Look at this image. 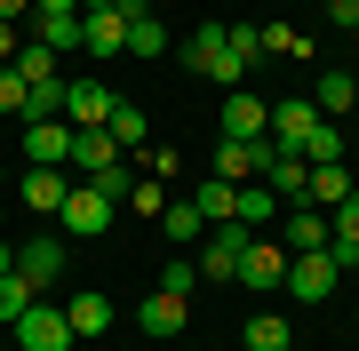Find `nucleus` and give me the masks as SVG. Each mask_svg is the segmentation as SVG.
<instances>
[{"instance_id":"f257e3e1","label":"nucleus","mask_w":359,"mask_h":351,"mask_svg":"<svg viewBox=\"0 0 359 351\" xmlns=\"http://www.w3.org/2000/svg\"><path fill=\"white\" fill-rule=\"evenodd\" d=\"M184 64H192L200 80H216L224 96H231V88L248 80V56L231 48V32H224V25H200V32H192V48H184Z\"/></svg>"},{"instance_id":"f03ea898","label":"nucleus","mask_w":359,"mask_h":351,"mask_svg":"<svg viewBox=\"0 0 359 351\" xmlns=\"http://www.w3.org/2000/svg\"><path fill=\"white\" fill-rule=\"evenodd\" d=\"M248 287V296H271V287L287 280V247L280 240H264V232H248V247H240V272H231Z\"/></svg>"},{"instance_id":"7ed1b4c3","label":"nucleus","mask_w":359,"mask_h":351,"mask_svg":"<svg viewBox=\"0 0 359 351\" xmlns=\"http://www.w3.org/2000/svg\"><path fill=\"white\" fill-rule=\"evenodd\" d=\"M56 216H65V232H72V240H104V232H112V200H104L96 184H72Z\"/></svg>"},{"instance_id":"20e7f679","label":"nucleus","mask_w":359,"mask_h":351,"mask_svg":"<svg viewBox=\"0 0 359 351\" xmlns=\"http://www.w3.org/2000/svg\"><path fill=\"white\" fill-rule=\"evenodd\" d=\"M25 168H72V120H25Z\"/></svg>"},{"instance_id":"39448f33","label":"nucleus","mask_w":359,"mask_h":351,"mask_svg":"<svg viewBox=\"0 0 359 351\" xmlns=\"http://www.w3.org/2000/svg\"><path fill=\"white\" fill-rule=\"evenodd\" d=\"M240 247H248V223H216V232L192 247L200 280H231V272H240Z\"/></svg>"},{"instance_id":"423d86ee","label":"nucleus","mask_w":359,"mask_h":351,"mask_svg":"<svg viewBox=\"0 0 359 351\" xmlns=\"http://www.w3.org/2000/svg\"><path fill=\"white\" fill-rule=\"evenodd\" d=\"M16 351H72V327H65V303H32L16 319Z\"/></svg>"},{"instance_id":"0eeeda50","label":"nucleus","mask_w":359,"mask_h":351,"mask_svg":"<svg viewBox=\"0 0 359 351\" xmlns=\"http://www.w3.org/2000/svg\"><path fill=\"white\" fill-rule=\"evenodd\" d=\"M16 280H32L40 296H48V287L65 280V240H16Z\"/></svg>"},{"instance_id":"6e6552de","label":"nucleus","mask_w":359,"mask_h":351,"mask_svg":"<svg viewBox=\"0 0 359 351\" xmlns=\"http://www.w3.org/2000/svg\"><path fill=\"white\" fill-rule=\"evenodd\" d=\"M80 48L88 56H128V16L120 8H80Z\"/></svg>"},{"instance_id":"1a4fd4ad","label":"nucleus","mask_w":359,"mask_h":351,"mask_svg":"<svg viewBox=\"0 0 359 351\" xmlns=\"http://www.w3.org/2000/svg\"><path fill=\"white\" fill-rule=\"evenodd\" d=\"M335 240V223H327V208H311V200H295V208H287V256H320V247Z\"/></svg>"},{"instance_id":"9d476101","label":"nucleus","mask_w":359,"mask_h":351,"mask_svg":"<svg viewBox=\"0 0 359 351\" xmlns=\"http://www.w3.org/2000/svg\"><path fill=\"white\" fill-rule=\"evenodd\" d=\"M335 280H344V272H335V263H327V247H320V256H287V280H280V287H287L295 303H320Z\"/></svg>"},{"instance_id":"9b49d317","label":"nucleus","mask_w":359,"mask_h":351,"mask_svg":"<svg viewBox=\"0 0 359 351\" xmlns=\"http://www.w3.org/2000/svg\"><path fill=\"white\" fill-rule=\"evenodd\" d=\"M184 319H192V303H184V296H168V287H160V296H144V303H136V327H144L152 343L184 336Z\"/></svg>"},{"instance_id":"f8f14e48","label":"nucleus","mask_w":359,"mask_h":351,"mask_svg":"<svg viewBox=\"0 0 359 351\" xmlns=\"http://www.w3.org/2000/svg\"><path fill=\"white\" fill-rule=\"evenodd\" d=\"M65 120L72 128H104L112 120V88L104 80H65Z\"/></svg>"},{"instance_id":"ddd939ff","label":"nucleus","mask_w":359,"mask_h":351,"mask_svg":"<svg viewBox=\"0 0 359 351\" xmlns=\"http://www.w3.org/2000/svg\"><path fill=\"white\" fill-rule=\"evenodd\" d=\"M224 136H231V144H256V136H271V104H256L248 88H231V96H224Z\"/></svg>"},{"instance_id":"4468645a","label":"nucleus","mask_w":359,"mask_h":351,"mask_svg":"<svg viewBox=\"0 0 359 351\" xmlns=\"http://www.w3.org/2000/svg\"><path fill=\"white\" fill-rule=\"evenodd\" d=\"M320 128V104L311 96H295V104H271V144L280 152H304V136Z\"/></svg>"},{"instance_id":"2eb2a0df","label":"nucleus","mask_w":359,"mask_h":351,"mask_svg":"<svg viewBox=\"0 0 359 351\" xmlns=\"http://www.w3.org/2000/svg\"><path fill=\"white\" fill-rule=\"evenodd\" d=\"M65 327H72V343H96L104 327H112V296H96V287H80V296L65 303Z\"/></svg>"},{"instance_id":"dca6fc26","label":"nucleus","mask_w":359,"mask_h":351,"mask_svg":"<svg viewBox=\"0 0 359 351\" xmlns=\"http://www.w3.org/2000/svg\"><path fill=\"white\" fill-rule=\"evenodd\" d=\"M65 192H72V168H25V208L32 216H56Z\"/></svg>"},{"instance_id":"f3484780","label":"nucleus","mask_w":359,"mask_h":351,"mask_svg":"<svg viewBox=\"0 0 359 351\" xmlns=\"http://www.w3.org/2000/svg\"><path fill=\"white\" fill-rule=\"evenodd\" d=\"M112 160H128L104 128H72V176H96V168H112Z\"/></svg>"},{"instance_id":"a211bd4d","label":"nucleus","mask_w":359,"mask_h":351,"mask_svg":"<svg viewBox=\"0 0 359 351\" xmlns=\"http://www.w3.org/2000/svg\"><path fill=\"white\" fill-rule=\"evenodd\" d=\"M231 223L271 232V223H280V192H271V184H240V208H231Z\"/></svg>"},{"instance_id":"6ab92c4d","label":"nucleus","mask_w":359,"mask_h":351,"mask_svg":"<svg viewBox=\"0 0 359 351\" xmlns=\"http://www.w3.org/2000/svg\"><path fill=\"white\" fill-rule=\"evenodd\" d=\"M304 200H311V208H335V200H351V168H344V160H320V168L304 176Z\"/></svg>"},{"instance_id":"aec40b11","label":"nucleus","mask_w":359,"mask_h":351,"mask_svg":"<svg viewBox=\"0 0 359 351\" xmlns=\"http://www.w3.org/2000/svg\"><path fill=\"white\" fill-rule=\"evenodd\" d=\"M192 208L208 216V232H216V223H231V208H240V184H224V176H208L200 192H192Z\"/></svg>"},{"instance_id":"412c9836","label":"nucleus","mask_w":359,"mask_h":351,"mask_svg":"<svg viewBox=\"0 0 359 351\" xmlns=\"http://www.w3.org/2000/svg\"><path fill=\"white\" fill-rule=\"evenodd\" d=\"M104 136H112L120 152H144V136H152V128H144V112L128 104V96H112V120H104Z\"/></svg>"},{"instance_id":"4be33fe9","label":"nucleus","mask_w":359,"mask_h":351,"mask_svg":"<svg viewBox=\"0 0 359 351\" xmlns=\"http://www.w3.org/2000/svg\"><path fill=\"white\" fill-rule=\"evenodd\" d=\"M256 144H264V136H256ZM256 144H231V136H224V144H216V176H224V184H256V176H264V168H256Z\"/></svg>"},{"instance_id":"5701e85b","label":"nucleus","mask_w":359,"mask_h":351,"mask_svg":"<svg viewBox=\"0 0 359 351\" xmlns=\"http://www.w3.org/2000/svg\"><path fill=\"white\" fill-rule=\"evenodd\" d=\"M160 232L184 240V247H200V240H208V216L192 208V200H168V208H160Z\"/></svg>"},{"instance_id":"b1692460","label":"nucleus","mask_w":359,"mask_h":351,"mask_svg":"<svg viewBox=\"0 0 359 351\" xmlns=\"http://www.w3.org/2000/svg\"><path fill=\"white\" fill-rule=\"evenodd\" d=\"M304 176H311V160H304V152H280V160L264 168V184H271L280 200H304Z\"/></svg>"},{"instance_id":"393cba45","label":"nucleus","mask_w":359,"mask_h":351,"mask_svg":"<svg viewBox=\"0 0 359 351\" xmlns=\"http://www.w3.org/2000/svg\"><path fill=\"white\" fill-rule=\"evenodd\" d=\"M248 351H295V327L280 312H256V319H248Z\"/></svg>"},{"instance_id":"a878e982","label":"nucleus","mask_w":359,"mask_h":351,"mask_svg":"<svg viewBox=\"0 0 359 351\" xmlns=\"http://www.w3.org/2000/svg\"><path fill=\"white\" fill-rule=\"evenodd\" d=\"M32 303H40V287H32V280H16V272H0V327H16V319L32 312Z\"/></svg>"},{"instance_id":"bb28decb","label":"nucleus","mask_w":359,"mask_h":351,"mask_svg":"<svg viewBox=\"0 0 359 351\" xmlns=\"http://www.w3.org/2000/svg\"><path fill=\"white\" fill-rule=\"evenodd\" d=\"M311 104H320V120H327V112H351V104H359V80H351V72H320V96H311Z\"/></svg>"},{"instance_id":"cd10ccee","label":"nucleus","mask_w":359,"mask_h":351,"mask_svg":"<svg viewBox=\"0 0 359 351\" xmlns=\"http://www.w3.org/2000/svg\"><path fill=\"white\" fill-rule=\"evenodd\" d=\"M128 56H168V25H160L152 8H144V16H128Z\"/></svg>"},{"instance_id":"c85d7f7f","label":"nucleus","mask_w":359,"mask_h":351,"mask_svg":"<svg viewBox=\"0 0 359 351\" xmlns=\"http://www.w3.org/2000/svg\"><path fill=\"white\" fill-rule=\"evenodd\" d=\"M16 72H25V88H40V80H65V72H56V48H40V40H25V48H16Z\"/></svg>"},{"instance_id":"c756f323","label":"nucleus","mask_w":359,"mask_h":351,"mask_svg":"<svg viewBox=\"0 0 359 351\" xmlns=\"http://www.w3.org/2000/svg\"><path fill=\"white\" fill-rule=\"evenodd\" d=\"M256 48H264V56H311V40L295 32V25H264V32H256Z\"/></svg>"},{"instance_id":"7c9ffc66","label":"nucleus","mask_w":359,"mask_h":351,"mask_svg":"<svg viewBox=\"0 0 359 351\" xmlns=\"http://www.w3.org/2000/svg\"><path fill=\"white\" fill-rule=\"evenodd\" d=\"M80 184H96V192L112 200V208H120V200L136 192V176H128V160H112V168H96V176H80Z\"/></svg>"},{"instance_id":"2f4dec72","label":"nucleus","mask_w":359,"mask_h":351,"mask_svg":"<svg viewBox=\"0 0 359 351\" xmlns=\"http://www.w3.org/2000/svg\"><path fill=\"white\" fill-rule=\"evenodd\" d=\"M304 160H311V168H320V160H344V128H335V120H320V128L304 136Z\"/></svg>"},{"instance_id":"473e14b6","label":"nucleus","mask_w":359,"mask_h":351,"mask_svg":"<svg viewBox=\"0 0 359 351\" xmlns=\"http://www.w3.org/2000/svg\"><path fill=\"white\" fill-rule=\"evenodd\" d=\"M25 104H32L25 72H16V64H0V112H16V120H25Z\"/></svg>"},{"instance_id":"72a5a7b5","label":"nucleus","mask_w":359,"mask_h":351,"mask_svg":"<svg viewBox=\"0 0 359 351\" xmlns=\"http://www.w3.org/2000/svg\"><path fill=\"white\" fill-rule=\"evenodd\" d=\"M128 208H136V216H160V208H168V192H160V176H136V192H128Z\"/></svg>"},{"instance_id":"f704fd0d","label":"nucleus","mask_w":359,"mask_h":351,"mask_svg":"<svg viewBox=\"0 0 359 351\" xmlns=\"http://www.w3.org/2000/svg\"><path fill=\"white\" fill-rule=\"evenodd\" d=\"M327 223H335V240H359V184H351V200L327 208Z\"/></svg>"},{"instance_id":"c9c22d12","label":"nucleus","mask_w":359,"mask_h":351,"mask_svg":"<svg viewBox=\"0 0 359 351\" xmlns=\"http://www.w3.org/2000/svg\"><path fill=\"white\" fill-rule=\"evenodd\" d=\"M192 280H200V263H192V256H176V263L160 272V287H168V296H192Z\"/></svg>"},{"instance_id":"e433bc0d","label":"nucleus","mask_w":359,"mask_h":351,"mask_svg":"<svg viewBox=\"0 0 359 351\" xmlns=\"http://www.w3.org/2000/svg\"><path fill=\"white\" fill-rule=\"evenodd\" d=\"M327 263L335 272H359V240H327Z\"/></svg>"},{"instance_id":"4c0bfd02","label":"nucleus","mask_w":359,"mask_h":351,"mask_svg":"<svg viewBox=\"0 0 359 351\" xmlns=\"http://www.w3.org/2000/svg\"><path fill=\"white\" fill-rule=\"evenodd\" d=\"M327 16H335L344 32H359V0H327Z\"/></svg>"},{"instance_id":"58836bf2","label":"nucleus","mask_w":359,"mask_h":351,"mask_svg":"<svg viewBox=\"0 0 359 351\" xmlns=\"http://www.w3.org/2000/svg\"><path fill=\"white\" fill-rule=\"evenodd\" d=\"M16 48H25V32H16V25H0V64H16Z\"/></svg>"},{"instance_id":"ea45409f","label":"nucleus","mask_w":359,"mask_h":351,"mask_svg":"<svg viewBox=\"0 0 359 351\" xmlns=\"http://www.w3.org/2000/svg\"><path fill=\"white\" fill-rule=\"evenodd\" d=\"M32 16H80V0H32Z\"/></svg>"},{"instance_id":"a19ab883","label":"nucleus","mask_w":359,"mask_h":351,"mask_svg":"<svg viewBox=\"0 0 359 351\" xmlns=\"http://www.w3.org/2000/svg\"><path fill=\"white\" fill-rule=\"evenodd\" d=\"M80 8H120V16H144V0H80Z\"/></svg>"},{"instance_id":"79ce46f5","label":"nucleus","mask_w":359,"mask_h":351,"mask_svg":"<svg viewBox=\"0 0 359 351\" xmlns=\"http://www.w3.org/2000/svg\"><path fill=\"white\" fill-rule=\"evenodd\" d=\"M16 16H32V0H0V25H16Z\"/></svg>"},{"instance_id":"37998d69","label":"nucleus","mask_w":359,"mask_h":351,"mask_svg":"<svg viewBox=\"0 0 359 351\" xmlns=\"http://www.w3.org/2000/svg\"><path fill=\"white\" fill-rule=\"evenodd\" d=\"M0 272H16V240L8 232H0Z\"/></svg>"}]
</instances>
